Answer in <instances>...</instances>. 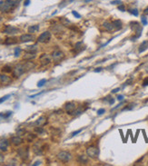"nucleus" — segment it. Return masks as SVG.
Instances as JSON below:
<instances>
[{"label": "nucleus", "instance_id": "nucleus-36", "mask_svg": "<svg viewBox=\"0 0 148 166\" xmlns=\"http://www.w3.org/2000/svg\"><path fill=\"white\" fill-rule=\"evenodd\" d=\"M80 159H81V160H82V162H87V158H86V157H85V156H84V155H81V156H80Z\"/></svg>", "mask_w": 148, "mask_h": 166}, {"label": "nucleus", "instance_id": "nucleus-29", "mask_svg": "<svg viewBox=\"0 0 148 166\" xmlns=\"http://www.w3.org/2000/svg\"><path fill=\"white\" fill-rule=\"evenodd\" d=\"M20 52H21V48L20 47H17L15 49V56L16 57H18L19 54H20Z\"/></svg>", "mask_w": 148, "mask_h": 166}, {"label": "nucleus", "instance_id": "nucleus-16", "mask_svg": "<svg viewBox=\"0 0 148 166\" xmlns=\"http://www.w3.org/2000/svg\"><path fill=\"white\" fill-rule=\"evenodd\" d=\"M25 68V71H29V70H32L36 67V65L33 63V62H26L24 64Z\"/></svg>", "mask_w": 148, "mask_h": 166}, {"label": "nucleus", "instance_id": "nucleus-31", "mask_svg": "<svg viewBox=\"0 0 148 166\" xmlns=\"http://www.w3.org/2000/svg\"><path fill=\"white\" fill-rule=\"evenodd\" d=\"M141 20H142V23H143V25H147L148 22H147V19H146V17H142Z\"/></svg>", "mask_w": 148, "mask_h": 166}, {"label": "nucleus", "instance_id": "nucleus-22", "mask_svg": "<svg viewBox=\"0 0 148 166\" xmlns=\"http://www.w3.org/2000/svg\"><path fill=\"white\" fill-rule=\"evenodd\" d=\"M103 26L107 30V31H112L114 28V25H113V23H110V22H105L103 24Z\"/></svg>", "mask_w": 148, "mask_h": 166}, {"label": "nucleus", "instance_id": "nucleus-40", "mask_svg": "<svg viewBox=\"0 0 148 166\" xmlns=\"http://www.w3.org/2000/svg\"><path fill=\"white\" fill-rule=\"evenodd\" d=\"M29 4H30V0H25V3H24V5L25 6H27Z\"/></svg>", "mask_w": 148, "mask_h": 166}, {"label": "nucleus", "instance_id": "nucleus-11", "mask_svg": "<svg viewBox=\"0 0 148 166\" xmlns=\"http://www.w3.org/2000/svg\"><path fill=\"white\" fill-rule=\"evenodd\" d=\"M12 82V79L6 75H0V83L1 84H9Z\"/></svg>", "mask_w": 148, "mask_h": 166}, {"label": "nucleus", "instance_id": "nucleus-26", "mask_svg": "<svg viewBox=\"0 0 148 166\" xmlns=\"http://www.w3.org/2000/svg\"><path fill=\"white\" fill-rule=\"evenodd\" d=\"M46 83H47V79H42V80H40V81L37 83V86H38V87H42V86L45 85Z\"/></svg>", "mask_w": 148, "mask_h": 166}, {"label": "nucleus", "instance_id": "nucleus-45", "mask_svg": "<svg viewBox=\"0 0 148 166\" xmlns=\"http://www.w3.org/2000/svg\"><path fill=\"white\" fill-rule=\"evenodd\" d=\"M114 103V99H111V100L109 101V104H113Z\"/></svg>", "mask_w": 148, "mask_h": 166}, {"label": "nucleus", "instance_id": "nucleus-18", "mask_svg": "<svg viewBox=\"0 0 148 166\" xmlns=\"http://www.w3.org/2000/svg\"><path fill=\"white\" fill-rule=\"evenodd\" d=\"M17 43V38H15V37H8L5 40L6 45H15Z\"/></svg>", "mask_w": 148, "mask_h": 166}, {"label": "nucleus", "instance_id": "nucleus-37", "mask_svg": "<svg viewBox=\"0 0 148 166\" xmlns=\"http://www.w3.org/2000/svg\"><path fill=\"white\" fill-rule=\"evenodd\" d=\"M111 4H112V5H117V4H122V3H121L120 0H114V1H112V2H111Z\"/></svg>", "mask_w": 148, "mask_h": 166}, {"label": "nucleus", "instance_id": "nucleus-7", "mask_svg": "<svg viewBox=\"0 0 148 166\" xmlns=\"http://www.w3.org/2000/svg\"><path fill=\"white\" fill-rule=\"evenodd\" d=\"M65 57V54L60 50H55L52 53V58L55 62H60Z\"/></svg>", "mask_w": 148, "mask_h": 166}, {"label": "nucleus", "instance_id": "nucleus-35", "mask_svg": "<svg viewBox=\"0 0 148 166\" xmlns=\"http://www.w3.org/2000/svg\"><path fill=\"white\" fill-rule=\"evenodd\" d=\"M105 112H106V110H105L104 108H102V109H99V110L97 111V114H98V115H101V114H103Z\"/></svg>", "mask_w": 148, "mask_h": 166}, {"label": "nucleus", "instance_id": "nucleus-46", "mask_svg": "<svg viewBox=\"0 0 148 166\" xmlns=\"http://www.w3.org/2000/svg\"><path fill=\"white\" fill-rule=\"evenodd\" d=\"M3 158H4V157H3V155H2V154H0V161H2V160H3Z\"/></svg>", "mask_w": 148, "mask_h": 166}, {"label": "nucleus", "instance_id": "nucleus-6", "mask_svg": "<svg viewBox=\"0 0 148 166\" xmlns=\"http://www.w3.org/2000/svg\"><path fill=\"white\" fill-rule=\"evenodd\" d=\"M19 31H20V30L18 29L17 27L7 25L5 26V28H4V30H3V33L7 34V35H15V34L19 33Z\"/></svg>", "mask_w": 148, "mask_h": 166}, {"label": "nucleus", "instance_id": "nucleus-43", "mask_svg": "<svg viewBox=\"0 0 148 166\" xmlns=\"http://www.w3.org/2000/svg\"><path fill=\"white\" fill-rule=\"evenodd\" d=\"M119 90H120V89H119V88H116V89H114V90H113V91H112V93H113V94H114V93H117V92H118Z\"/></svg>", "mask_w": 148, "mask_h": 166}, {"label": "nucleus", "instance_id": "nucleus-38", "mask_svg": "<svg viewBox=\"0 0 148 166\" xmlns=\"http://www.w3.org/2000/svg\"><path fill=\"white\" fill-rule=\"evenodd\" d=\"M143 85H144V86H147L148 85V78L144 79V83H143Z\"/></svg>", "mask_w": 148, "mask_h": 166}, {"label": "nucleus", "instance_id": "nucleus-10", "mask_svg": "<svg viewBox=\"0 0 148 166\" xmlns=\"http://www.w3.org/2000/svg\"><path fill=\"white\" fill-rule=\"evenodd\" d=\"M40 63H41L42 65H49L51 63V58L48 56L47 54H43L41 56H40Z\"/></svg>", "mask_w": 148, "mask_h": 166}, {"label": "nucleus", "instance_id": "nucleus-24", "mask_svg": "<svg viewBox=\"0 0 148 166\" xmlns=\"http://www.w3.org/2000/svg\"><path fill=\"white\" fill-rule=\"evenodd\" d=\"M2 72H5V73H11L12 72V67L9 66V65H5L2 67Z\"/></svg>", "mask_w": 148, "mask_h": 166}, {"label": "nucleus", "instance_id": "nucleus-4", "mask_svg": "<svg viewBox=\"0 0 148 166\" xmlns=\"http://www.w3.org/2000/svg\"><path fill=\"white\" fill-rule=\"evenodd\" d=\"M86 154L91 158H96L99 155V149L95 146H89L86 149Z\"/></svg>", "mask_w": 148, "mask_h": 166}, {"label": "nucleus", "instance_id": "nucleus-1", "mask_svg": "<svg viewBox=\"0 0 148 166\" xmlns=\"http://www.w3.org/2000/svg\"><path fill=\"white\" fill-rule=\"evenodd\" d=\"M17 1L14 0H5L3 1L2 5L0 6V11L3 13H7L10 12L15 6H17Z\"/></svg>", "mask_w": 148, "mask_h": 166}, {"label": "nucleus", "instance_id": "nucleus-3", "mask_svg": "<svg viewBox=\"0 0 148 166\" xmlns=\"http://www.w3.org/2000/svg\"><path fill=\"white\" fill-rule=\"evenodd\" d=\"M57 158H58V160L61 161L62 162H68L70 161V159L72 158V156L69 153H67V152H65V151H62V152L58 153Z\"/></svg>", "mask_w": 148, "mask_h": 166}, {"label": "nucleus", "instance_id": "nucleus-47", "mask_svg": "<svg viewBox=\"0 0 148 166\" xmlns=\"http://www.w3.org/2000/svg\"><path fill=\"white\" fill-rule=\"evenodd\" d=\"M85 2H90V1H92V0H85Z\"/></svg>", "mask_w": 148, "mask_h": 166}, {"label": "nucleus", "instance_id": "nucleus-32", "mask_svg": "<svg viewBox=\"0 0 148 166\" xmlns=\"http://www.w3.org/2000/svg\"><path fill=\"white\" fill-rule=\"evenodd\" d=\"M72 14L74 15V17H76V18H81V15L78 14L76 11H72Z\"/></svg>", "mask_w": 148, "mask_h": 166}, {"label": "nucleus", "instance_id": "nucleus-5", "mask_svg": "<svg viewBox=\"0 0 148 166\" xmlns=\"http://www.w3.org/2000/svg\"><path fill=\"white\" fill-rule=\"evenodd\" d=\"M51 38V33L49 31H45L44 33H42L40 36L37 38V42L38 43H47Z\"/></svg>", "mask_w": 148, "mask_h": 166}, {"label": "nucleus", "instance_id": "nucleus-17", "mask_svg": "<svg viewBox=\"0 0 148 166\" xmlns=\"http://www.w3.org/2000/svg\"><path fill=\"white\" fill-rule=\"evenodd\" d=\"M23 58H24L25 60L30 61V60L36 58V53H28V52H26V54L23 56Z\"/></svg>", "mask_w": 148, "mask_h": 166}, {"label": "nucleus", "instance_id": "nucleus-9", "mask_svg": "<svg viewBox=\"0 0 148 166\" xmlns=\"http://www.w3.org/2000/svg\"><path fill=\"white\" fill-rule=\"evenodd\" d=\"M76 104L75 103H73V102H69V103H66L65 104V111H66V113H69V114H71L75 110H76Z\"/></svg>", "mask_w": 148, "mask_h": 166}, {"label": "nucleus", "instance_id": "nucleus-48", "mask_svg": "<svg viewBox=\"0 0 148 166\" xmlns=\"http://www.w3.org/2000/svg\"><path fill=\"white\" fill-rule=\"evenodd\" d=\"M16 1H17V2H18V1H19V0H16Z\"/></svg>", "mask_w": 148, "mask_h": 166}, {"label": "nucleus", "instance_id": "nucleus-42", "mask_svg": "<svg viewBox=\"0 0 148 166\" xmlns=\"http://www.w3.org/2000/svg\"><path fill=\"white\" fill-rule=\"evenodd\" d=\"M144 15H146V16L148 15V6L145 8V9H144Z\"/></svg>", "mask_w": 148, "mask_h": 166}, {"label": "nucleus", "instance_id": "nucleus-34", "mask_svg": "<svg viewBox=\"0 0 148 166\" xmlns=\"http://www.w3.org/2000/svg\"><path fill=\"white\" fill-rule=\"evenodd\" d=\"M82 131H83V129H80V130L76 131V132H74V133H72V135H71V136L73 137V136H75V135H76V134H78V133H81Z\"/></svg>", "mask_w": 148, "mask_h": 166}, {"label": "nucleus", "instance_id": "nucleus-44", "mask_svg": "<svg viewBox=\"0 0 148 166\" xmlns=\"http://www.w3.org/2000/svg\"><path fill=\"white\" fill-rule=\"evenodd\" d=\"M102 69H103V68H101V67H99V68H96V69L95 70V72H101L102 71Z\"/></svg>", "mask_w": 148, "mask_h": 166}, {"label": "nucleus", "instance_id": "nucleus-41", "mask_svg": "<svg viewBox=\"0 0 148 166\" xmlns=\"http://www.w3.org/2000/svg\"><path fill=\"white\" fill-rule=\"evenodd\" d=\"M40 164H41V162H40V161H37V162H35L33 165L36 166V165H40Z\"/></svg>", "mask_w": 148, "mask_h": 166}, {"label": "nucleus", "instance_id": "nucleus-25", "mask_svg": "<svg viewBox=\"0 0 148 166\" xmlns=\"http://www.w3.org/2000/svg\"><path fill=\"white\" fill-rule=\"evenodd\" d=\"M11 114H12V112H11V111H8V112H6V113H0V117H3V118H8Z\"/></svg>", "mask_w": 148, "mask_h": 166}, {"label": "nucleus", "instance_id": "nucleus-27", "mask_svg": "<svg viewBox=\"0 0 148 166\" xmlns=\"http://www.w3.org/2000/svg\"><path fill=\"white\" fill-rule=\"evenodd\" d=\"M129 12H130V14L134 15L135 17H137V16H138V10H137L136 8H134V9H129Z\"/></svg>", "mask_w": 148, "mask_h": 166}, {"label": "nucleus", "instance_id": "nucleus-15", "mask_svg": "<svg viewBox=\"0 0 148 166\" xmlns=\"http://www.w3.org/2000/svg\"><path fill=\"white\" fill-rule=\"evenodd\" d=\"M148 48V41L146 40V41H144L140 45V46H139V53L141 54L143 53V52H144L146 49Z\"/></svg>", "mask_w": 148, "mask_h": 166}, {"label": "nucleus", "instance_id": "nucleus-39", "mask_svg": "<svg viewBox=\"0 0 148 166\" xmlns=\"http://www.w3.org/2000/svg\"><path fill=\"white\" fill-rule=\"evenodd\" d=\"M117 100H119V101L124 100V95H118V96H117Z\"/></svg>", "mask_w": 148, "mask_h": 166}, {"label": "nucleus", "instance_id": "nucleus-14", "mask_svg": "<svg viewBox=\"0 0 148 166\" xmlns=\"http://www.w3.org/2000/svg\"><path fill=\"white\" fill-rule=\"evenodd\" d=\"M7 146H8V141L7 140L1 141V142H0V151H3V152L7 151Z\"/></svg>", "mask_w": 148, "mask_h": 166}, {"label": "nucleus", "instance_id": "nucleus-20", "mask_svg": "<svg viewBox=\"0 0 148 166\" xmlns=\"http://www.w3.org/2000/svg\"><path fill=\"white\" fill-rule=\"evenodd\" d=\"M39 30V25H31L28 27V33L30 34H34Z\"/></svg>", "mask_w": 148, "mask_h": 166}, {"label": "nucleus", "instance_id": "nucleus-21", "mask_svg": "<svg viewBox=\"0 0 148 166\" xmlns=\"http://www.w3.org/2000/svg\"><path fill=\"white\" fill-rule=\"evenodd\" d=\"M113 25H114V28L116 30H120L122 28V22L120 20H114L113 22Z\"/></svg>", "mask_w": 148, "mask_h": 166}, {"label": "nucleus", "instance_id": "nucleus-19", "mask_svg": "<svg viewBox=\"0 0 148 166\" xmlns=\"http://www.w3.org/2000/svg\"><path fill=\"white\" fill-rule=\"evenodd\" d=\"M25 52H28V53H36V51H37V46H36V45H35V46H28L25 47Z\"/></svg>", "mask_w": 148, "mask_h": 166}, {"label": "nucleus", "instance_id": "nucleus-8", "mask_svg": "<svg viewBox=\"0 0 148 166\" xmlns=\"http://www.w3.org/2000/svg\"><path fill=\"white\" fill-rule=\"evenodd\" d=\"M19 40L21 43H26V42H32L35 40V36L32 34H24L19 37Z\"/></svg>", "mask_w": 148, "mask_h": 166}, {"label": "nucleus", "instance_id": "nucleus-2", "mask_svg": "<svg viewBox=\"0 0 148 166\" xmlns=\"http://www.w3.org/2000/svg\"><path fill=\"white\" fill-rule=\"evenodd\" d=\"M25 72V68L24 64H18L13 69V74H14V75L16 77L21 76Z\"/></svg>", "mask_w": 148, "mask_h": 166}, {"label": "nucleus", "instance_id": "nucleus-12", "mask_svg": "<svg viewBox=\"0 0 148 166\" xmlns=\"http://www.w3.org/2000/svg\"><path fill=\"white\" fill-rule=\"evenodd\" d=\"M11 142H12L14 145H16V146H17L19 144H21L22 142H23V140H22V138L19 136H14L11 138Z\"/></svg>", "mask_w": 148, "mask_h": 166}, {"label": "nucleus", "instance_id": "nucleus-13", "mask_svg": "<svg viewBox=\"0 0 148 166\" xmlns=\"http://www.w3.org/2000/svg\"><path fill=\"white\" fill-rule=\"evenodd\" d=\"M46 124H47V120H46L45 117H43V116L40 117V118H38L36 122H35V124H36V126H43V125H45Z\"/></svg>", "mask_w": 148, "mask_h": 166}, {"label": "nucleus", "instance_id": "nucleus-23", "mask_svg": "<svg viewBox=\"0 0 148 166\" xmlns=\"http://www.w3.org/2000/svg\"><path fill=\"white\" fill-rule=\"evenodd\" d=\"M60 21H61V23L63 24V25H65V26H68V25H71L70 20H68L66 17H61L60 18Z\"/></svg>", "mask_w": 148, "mask_h": 166}, {"label": "nucleus", "instance_id": "nucleus-33", "mask_svg": "<svg viewBox=\"0 0 148 166\" xmlns=\"http://www.w3.org/2000/svg\"><path fill=\"white\" fill-rule=\"evenodd\" d=\"M118 9L120 11H122V12H124V11H125V7H124V6L123 4H121V5L118 6Z\"/></svg>", "mask_w": 148, "mask_h": 166}, {"label": "nucleus", "instance_id": "nucleus-28", "mask_svg": "<svg viewBox=\"0 0 148 166\" xmlns=\"http://www.w3.org/2000/svg\"><path fill=\"white\" fill-rule=\"evenodd\" d=\"M9 97H10V95H6L5 96H3V97H1L0 98V104H2V103H4L5 101H6Z\"/></svg>", "mask_w": 148, "mask_h": 166}, {"label": "nucleus", "instance_id": "nucleus-30", "mask_svg": "<svg viewBox=\"0 0 148 166\" xmlns=\"http://www.w3.org/2000/svg\"><path fill=\"white\" fill-rule=\"evenodd\" d=\"M35 137H36V135H32V134L30 133V134H28V135H27V138H26V140H27L28 142H32V141L34 140V138H35Z\"/></svg>", "mask_w": 148, "mask_h": 166}]
</instances>
